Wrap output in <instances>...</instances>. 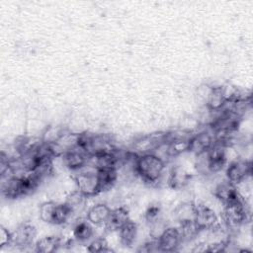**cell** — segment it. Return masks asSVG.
Listing matches in <instances>:
<instances>
[{"mask_svg": "<svg viewBox=\"0 0 253 253\" xmlns=\"http://www.w3.org/2000/svg\"><path fill=\"white\" fill-rule=\"evenodd\" d=\"M166 162L153 152L137 156L135 171L142 182L149 186L158 185L165 173Z\"/></svg>", "mask_w": 253, "mask_h": 253, "instance_id": "obj_1", "label": "cell"}, {"mask_svg": "<svg viewBox=\"0 0 253 253\" xmlns=\"http://www.w3.org/2000/svg\"><path fill=\"white\" fill-rule=\"evenodd\" d=\"M250 219V210L245 199L224 205L220 213V221L228 234L232 233Z\"/></svg>", "mask_w": 253, "mask_h": 253, "instance_id": "obj_2", "label": "cell"}, {"mask_svg": "<svg viewBox=\"0 0 253 253\" xmlns=\"http://www.w3.org/2000/svg\"><path fill=\"white\" fill-rule=\"evenodd\" d=\"M228 148L214 142L211 147L202 156L203 159L200 160V163L203 164V167L207 172L214 174L218 173L221 170L225 169L228 164Z\"/></svg>", "mask_w": 253, "mask_h": 253, "instance_id": "obj_3", "label": "cell"}, {"mask_svg": "<svg viewBox=\"0 0 253 253\" xmlns=\"http://www.w3.org/2000/svg\"><path fill=\"white\" fill-rule=\"evenodd\" d=\"M252 174V162L245 158H236L225 167L226 180L235 186L247 181Z\"/></svg>", "mask_w": 253, "mask_h": 253, "instance_id": "obj_4", "label": "cell"}, {"mask_svg": "<svg viewBox=\"0 0 253 253\" xmlns=\"http://www.w3.org/2000/svg\"><path fill=\"white\" fill-rule=\"evenodd\" d=\"M194 222L200 231H209L218 223V215L204 203H194Z\"/></svg>", "mask_w": 253, "mask_h": 253, "instance_id": "obj_5", "label": "cell"}, {"mask_svg": "<svg viewBox=\"0 0 253 253\" xmlns=\"http://www.w3.org/2000/svg\"><path fill=\"white\" fill-rule=\"evenodd\" d=\"M1 193L8 200H16L27 196L21 174L2 177Z\"/></svg>", "mask_w": 253, "mask_h": 253, "instance_id": "obj_6", "label": "cell"}, {"mask_svg": "<svg viewBox=\"0 0 253 253\" xmlns=\"http://www.w3.org/2000/svg\"><path fill=\"white\" fill-rule=\"evenodd\" d=\"M74 181L77 190H79L87 198L99 195L96 170L93 169L92 171H79V173L75 175Z\"/></svg>", "mask_w": 253, "mask_h": 253, "instance_id": "obj_7", "label": "cell"}, {"mask_svg": "<svg viewBox=\"0 0 253 253\" xmlns=\"http://www.w3.org/2000/svg\"><path fill=\"white\" fill-rule=\"evenodd\" d=\"M37 236L36 227L29 222L20 224L16 230L12 232L11 245L16 246L20 249H25L34 244Z\"/></svg>", "mask_w": 253, "mask_h": 253, "instance_id": "obj_8", "label": "cell"}, {"mask_svg": "<svg viewBox=\"0 0 253 253\" xmlns=\"http://www.w3.org/2000/svg\"><path fill=\"white\" fill-rule=\"evenodd\" d=\"M214 143L213 133L210 130H203L192 134L189 139L188 152L193 153L196 156L206 153L211 145Z\"/></svg>", "mask_w": 253, "mask_h": 253, "instance_id": "obj_9", "label": "cell"}, {"mask_svg": "<svg viewBox=\"0 0 253 253\" xmlns=\"http://www.w3.org/2000/svg\"><path fill=\"white\" fill-rule=\"evenodd\" d=\"M182 236L178 227L167 226L157 239L158 249L162 252L176 251L182 244Z\"/></svg>", "mask_w": 253, "mask_h": 253, "instance_id": "obj_10", "label": "cell"}, {"mask_svg": "<svg viewBox=\"0 0 253 253\" xmlns=\"http://www.w3.org/2000/svg\"><path fill=\"white\" fill-rule=\"evenodd\" d=\"M213 196L223 206L245 199L239 192V189L234 184L228 182L226 179L216 185L213 190Z\"/></svg>", "mask_w": 253, "mask_h": 253, "instance_id": "obj_11", "label": "cell"}, {"mask_svg": "<svg viewBox=\"0 0 253 253\" xmlns=\"http://www.w3.org/2000/svg\"><path fill=\"white\" fill-rule=\"evenodd\" d=\"M89 154L78 146L65 152L61 158L66 168L71 171H81L84 169L89 162Z\"/></svg>", "mask_w": 253, "mask_h": 253, "instance_id": "obj_12", "label": "cell"}, {"mask_svg": "<svg viewBox=\"0 0 253 253\" xmlns=\"http://www.w3.org/2000/svg\"><path fill=\"white\" fill-rule=\"evenodd\" d=\"M192 175L182 166H173L168 172L166 179L168 187L174 190L185 188L191 181Z\"/></svg>", "mask_w": 253, "mask_h": 253, "instance_id": "obj_13", "label": "cell"}, {"mask_svg": "<svg viewBox=\"0 0 253 253\" xmlns=\"http://www.w3.org/2000/svg\"><path fill=\"white\" fill-rule=\"evenodd\" d=\"M98 179V193H106L114 188L119 179V170L117 168H106L96 170Z\"/></svg>", "mask_w": 253, "mask_h": 253, "instance_id": "obj_14", "label": "cell"}, {"mask_svg": "<svg viewBox=\"0 0 253 253\" xmlns=\"http://www.w3.org/2000/svg\"><path fill=\"white\" fill-rule=\"evenodd\" d=\"M128 219H129V211L126 207H119L116 209H112L104 227L110 232L118 231Z\"/></svg>", "mask_w": 253, "mask_h": 253, "instance_id": "obj_15", "label": "cell"}, {"mask_svg": "<svg viewBox=\"0 0 253 253\" xmlns=\"http://www.w3.org/2000/svg\"><path fill=\"white\" fill-rule=\"evenodd\" d=\"M226 103V96L223 86H214L209 89L206 95V106L210 112L221 110Z\"/></svg>", "mask_w": 253, "mask_h": 253, "instance_id": "obj_16", "label": "cell"}, {"mask_svg": "<svg viewBox=\"0 0 253 253\" xmlns=\"http://www.w3.org/2000/svg\"><path fill=\"white\" fill-rule=\"evenodd\" d=\"M111 208L103 203L93 205L86 213V218L94 226H104L111 212Z\"/></svg>", "mask_w": 253, "mask_h": 253, "instance_id": "obj_17", "label": "cell"}, {"mask_svg": "<svg viewBox=\"0 0 253 253\" xmlns=\"http://www.w3.org/2000/svg\"><path fill=\"white\" fill-rule=\"evenodd\" d=\"M94 225L85 217L75 221L72 228V236L77 242H86L92 239L95 233Z\"/></svg>", "mask_w": 253, "mask_h": 253, "instance_id": "obj_18", "label": "cell"}, {"mask_svg": "<svg viewBox=\"0 0 253 253\" xmlns=\"http://www.w3.org/2000/svg\"><path fill=\"white\" fill-rule=\"evenodd\" d=\"M137 224L130 218L118 230L119 239L122 245L126 247H130L136 240L137 237Z\"/></svg>", "mask_w": 253, "mask_h": 253, "instance_id": "obj_19", "label": "cell"}, {"mask_svg": "<svg viewBox=\"0 0 253 253\" xmlns=\"http://www.w3.org/2000/svg\"><path fill=\"white\" fill-rule=\"evenodd\" d=\"M63 242L62 239L56 235H48L40 238L35 243V250L41 253H51L57 251Z\"/></svg>", "mask_w": 253, "mask_h": 253, "instance_id": "obj_20", "label": "cell"}, {"mask_svg": "<svg viewBox=\"0 0 253 253\" xmlns=\"http://www.w3.org/2000/svg\"><path fill=\"white\" fill-rule=\"evenodd\" d=\"M86 200L87 197L84 194H82L79 190H75L66 197L65 203L70 207L73 213L75 214L78 211H83L86 205Z\"/></svg>", "mask_w": 253, "mask_h": 253, "instance_id": "obj_21", "label": "cell"}, {"mask_svg": "<svg viewBox=\"0 0 253 253\" xmlns=\"http://www.w3.org/2000/svg\"><path fill=\"white\" fill-rule=\"evenodd\" d=\"M175 216L179 222L194 220V203H184L175 210Z\"/></svg>", "mask_w": 253, "mask_h": 253, "instance_id": "obj_22", "label": "cell"}, {"mask_svg": "<svg viewBox=\"0 0 253 253\" xmlns=\"http://www.w3.org/2000/svg\"><path fill=\"white\" fill-rule=\"evenodd\" d=\"M87 251L97 253V252H110L113 250L111 248H109L108 241L104 237L100 236V237H96L90 241V243L87 246Z\"/></svg>", "mask_w": 253, "mask_h": 253, "instance_id": "obj_23", "label": "cell"}, {"mask_svg": "<svg viewBox=\"0 0 253 253\" xmlns=\"http://www.w3.org/2000/svg\"><path fill=\"white\" fill-rule=\"evenodd\" d=\"M161 207L159 204H151L145 211L144 212V218L145 220L151 224L161 216Z\"/></svg>", "mask_w": 253, "mask_h": 253, "instance_id": "obj_24", "label": "cell"}, {"mask_svg": "<svg viewBox=\"0 0 253 253\" xmlns=\"http://www.w3.org/2000/svg\"><path fill=\"white\" fill-rule=\"evenodd\" d=\"M12 232H10L6 227L0 226V247H5L11 245Z\"/></svg>", "mask_w": 253, "mask_h": 253, "instance_id": "obj_25", "label": "cell"}]
</instances>
